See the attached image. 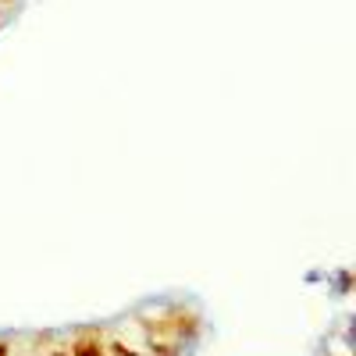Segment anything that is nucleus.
Wrapping results in <instances>:
<instances>
[{
    "label": "nucleus",
    "instance_id": "39448f33",
    "mask_svg": "<svg viewBox=\"0 0 356 356\" xmlns=\"http://www.w3.org/2000/svg\"><path fill=\"white\" fill-rule=\"evenodd\" d=\"M0 356H11V342L8 339H0Z\"/></svg>",
    "mask_w": 356,
    "mask_h": 356
},
{
    "label": "nucleus",
    "instance_id": "0eeeda50",
    "mask_svg": "<svg viewBox=\"0 0 356 356\" xmlns=\"http://www.w3.org/2000/svg\"><path fill=\"white\" fill-rule=\"evenodd\" d=\"M0 25H4V15H0Z\"/></svg>",
    "mask_w": 356,
    "mask_h": 356
},
{
    "label": "nucleus",
    "instance_id": "7ed1b4c3",
    "mask_svg": "<svg viewBox=\"0 0 356 356\" xmlns=\"http://www.w3.org/2000/svg\"><path fill=\"white\" fill-rule=\"evenodd\" d=\"M146 353H150V356H182V342H161V339H146Z\"/></svg>",
    "mask_w": 356,
    "mask_h": 356
},
{
    "label": "nucleus",
    "instance_id": "423d86ee",
    "mask_svg": "<svg viewBox=\"0 0 356 356\" xmlns=\"http://www.w3.org/2000/svg\"><path fill=\"white\" fill-rule=\"evenodd\" d=\"M50 356H68V353H65V349H54V353H50Z\"/></svg>",
    "mask_w": 356,
    "mask_h": 356
},
{
    "label": "nucleus",
    "instance_id": "f03ea898",
    "mask_svg": "<svg viewBox=\"0 0 356 356\" xmlns=\"http://www.w3.org/2000/svg\"><path fill=\"white\" fill-rule=\"evenodd\" d=\"M65 353H68V356H107V342L100 339V332H79V335L68 342Z\"/></svg>",
    "mask_w": 356,
    "mask_h": 356
},
{
    "label": "nucleus",
    "instance_id": "f257e3e1",
    "mask_svg": "<svg viewBox=\"0 0 356 356\" xmlns=\"http://www.w3.org/2000/svg\"><path fill=\"white\" fill-rule=\"evenodd\" d=\"M157 335H175L178 342H193L196 335H200V328H203V321H200V314H193V310H182V307H175V310H168L164 317H157Z\"/></svg>",
    "mask_w": 356,
    "mask_h": 356
},
{
    "label": "nucleus",
    "instance_id": "20e7f679",
    "mask_svg": "<svg viewBox=\"0 0 356 356\" xmlns=\"http://www.w3.org/2000/svg\"><path fill=\"white\" fill-rule=\"evenodd\" d=\"M107 353H111V356H143L139 349H132V346H125V342H118V339L107 342Z\"/></svg>",
    "mask_w": 356,
    "mask_h": 356
}]
</instances>
